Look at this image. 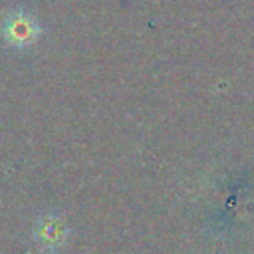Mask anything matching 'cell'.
Wrapping results in <instances>:
<instances>
[{
	"label": "cell",
	"mask_w": 254,
	"mask_h": 254,
	"mask_svg": "<svg viewBox=\"0 0 254 254\" xmlns=\"http://www.w3.org/2000/svg\"><path fill=\"white\" fill-rule=\"evenodd\" d=\"M40 32L38 20L26 10H12L2 24V36L14 48H28L36 44Z\"/></svg>",
	"instance_id": "1"
},
{
	"label": "cell",
	"mask_w": 254,
	"mask_h": 254,
	"mask_svg": "<svg viewBox=\"0 0 254 254\" xmlns=\"http://www.w3.org/2000/svg\"><path fill=\"white\" fill-rule=\"evenodd\" d=\"M34 238H36V244L42 250L56 252L58 248L64 246V242L67 238V226L64 224V220L60 216H52V214L42 216L36 224Z\"/></svg>",
	"instance_id": "2"
}]
</instances>
